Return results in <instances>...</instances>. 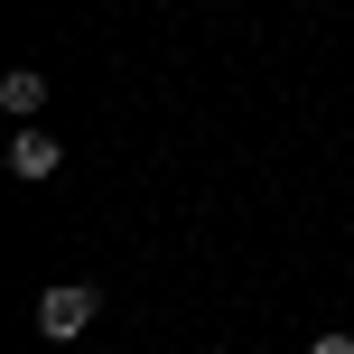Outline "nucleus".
<instances>
[{
	"instance_id": "f03ea898",
	"label": "nucleus",
	"mask_w": 354,
	"mask_h": 354,
	"mask_svg": "<svg viewBox=\"0 0 354 354\" xmlns=\"http://www.w3.org/2000/svg\"><path fill=\"white\" fill-rule=\"evenodd\" d=\"M10 168L37 187V177H56V168H66V140H56V131H19V140H10Z\"/></svg>"
},
{
	"instance_id": "f257e3e1",
	"label": "nucleus",
	"mask_w": 354,
	"mask_h": 354,
	"mask_svg": "<svg viewBox=\"0 0 354 354\" xmlns=\"http://www.w3.org/2000/svg\"><path fill=\"white\" fill-rule=\"evenodd\" d=\"M93 317H103V289H93V280H56V289H37V336H47V345L84 336Z\"/></svg>"
},
{
	"instance_id": "7ed1b4c3",
	"label": "nucleus",
	"mask_w": 354,
	"mask_h": 354,
	"mask_svg": "<svg viewBox=\"0 0 354 354\" xmlns=\"http://www.w3.org/2000/svg\"><path fill=\"white\" fill-rule=\"evenodd\" d=\"M37 103H47V75H37V66H10V75H0V112H19V122H28Z\"/></svg>"
},
{
	"instance_id": "20e7f679",
	"label": "nucleus",
	"mask_w": 354,
	"mask_h": 354,
	"mask_svg": "<svg viewBox=\"0 0 354 354\" xmlns=\"http://www.w3.org/2000/svg\"><path fill=\"white\" fill-rule=\"evenodd\" d=\"M308 354H354V336H345V326H336V336H317V345H308Z\"/></svg>"
}]
</instances>
